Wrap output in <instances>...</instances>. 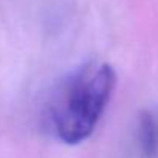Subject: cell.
Instances as JSON below:
<instances>
[{
  "instance_id": "2",
  "label": "cell",
  "mask_w": 158,
  "mask_h": 158,
  "mask_svg": "<svg viewBox=\"0 0 158 158\" xmlns=\"http://www.w3.org/2000/svg\"><path fill=\"white\" fill-rule=\"evenodd\" d=\"M138 144L143 158H154L158 151V124L151 114H143L138 124Z\"/></svg>"
},
{
  "instance_id": "1",
  "label": "cell",
  "mask_w": 158,
  "mask_h": 158,
  "mask_svg": "<svg viewBox=\"0 0 158 158\" xmlns=\"http://www.w3.org/2000/svg\"><path fill=\"white\" fill-rule=\"evenodd\" d=\"M115 72L109 64L86 66L61 88L51 109V123L57 137L77 144L95 129L115 88Z\"/></svg>"
}]
</instances>
